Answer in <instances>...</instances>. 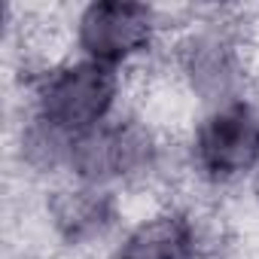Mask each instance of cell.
I'll list each match as a JSON object with an SVG mask.
<instances>
[{
	"label": "cell",
	"mask_w": 259,
	"mask_h": 259,
	"mask_svg": "<svg viewBox=\"0 0 259 259\" xmlns=\"http://www.w3.org/2000/svg\"><path fill=\"white\" fill-rule=\"evenodd\" d=\"M122 95L125 73L67 52L61 58H49L28 76L25 113L73 141L119 116L125 110Z\"/></svg>",
	"instance_id": "obj_1"
},
{
	"label": "cell",
	"mask_w": 259,
	"mask_h": 259,
	"mask_svg": "<svg viewBox=\"0 0 259 259\" xmlns=\"http://www.w3.org/2000/svg\"><path fill=\"white\" fill-rule=\"evenodd\" d=\"M168 147L159 132L132 110H122L110 122L70 141L67 177L119 195L144 189L162 177Z\"/></svg>",
	"instance_id": "obj_2"
},
{
	"label": "cell",
	"mask_w": 259,
	"mask_h": 259,
	"mask_svg": "<svg viewBox=\"0 0 259 259\" xmlns=\"http://www.w3.org/2000/svg\"><path fill=\"white\" fill-rule=\"evenodd\" d=\"M183 162L204 189L247 186L259 171V104L241 98L201 110L186 138Z\"/></svg>",
	"instance_id": "obj_3"
},
{
	"label": "cell",
	"mask_w": 259,
	"mask_h": 259,
	"mask_svg": "<svg viewBox=\"0 0 259 259\" xmlns=\"http://www.w3.org/2000/svg\"><path fill=\"white\" fill-rule=\"evenodd\" d=\"M165 13L138 0H92L70 19V52L119 73L147 61L165 40Z\"/></svg>",
	"instance_id": "obj_4"
},
{
	"label": "cell",
	"mask_w": 259,
	"mask_h": 259,
	"mask_svg": "<svg viewBox=\"0 0 259 259\" xmlns=\"http://www.w3.org/2000/svg\"><path fill=\"white\" fill-rule=\"evenodd\" d=\"M171 64L201 110L247 98V55L235 28L223 19L186 25L171 43Z\"/></svg>",
	"instance_id": "obj_5"
},
{
	"label": "cell",
	"mask_w": 259,
	"mask_h": 259,
	"mask_svg": "<svg viewBox=\"0 0 259 259\" xmlns=\"http://www.w3.org/2000/svg\"><path fill=\"white\" fill-rule=\"evenodd\" d=\"M43 220L55 244L82 253L95 247H113L125 229L122 195L82 180L49 183L43 195Z\"/></svg>",
	"instance_id": "obj_6"
},
{
	"label": "cell",
	"mask_w": 259,
	"mask_h": 259,
	"mask_svg": "<svg viewBox=\"0 0 259 259\" xmlns=\"http://www.w3.org/2000/svg\"><path fill=\"white\" fill-rule=\"evenodd\" d=\"M210 229L189 204H159L128 223L107 259H207Z\"/></svg>",
	"instance_id": "obj_7"
},
{
	"label": "cell",
	"mask_w": 259,
	"mask_h": 259,
	"mask_svg": "<svg viewBox=\"0 0 259 259\" xmlns=\"http://www.w3.org/2000/svg\"><path fill=\"white\" fill-rule=\"evenodd\" d=\"M247 186H250V192H253V201H256V204H259V171H256V174H253V180H250V183H247Z\"/></svg>",
	"instance_id": "obj_8"
}]
</instances>
